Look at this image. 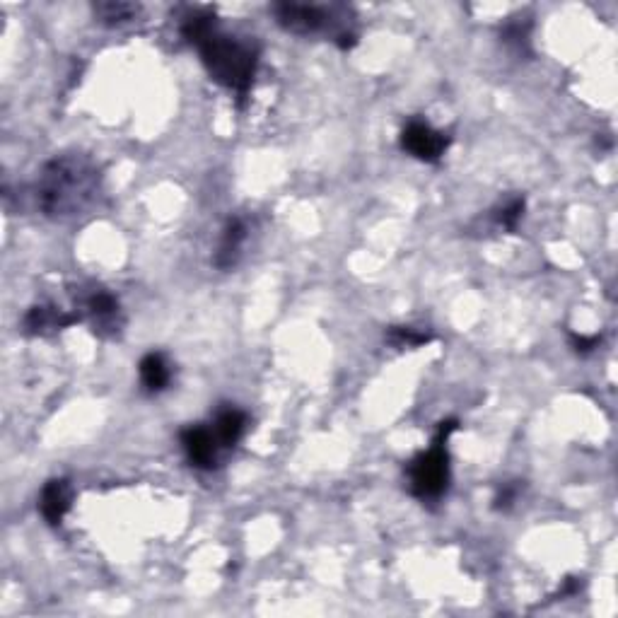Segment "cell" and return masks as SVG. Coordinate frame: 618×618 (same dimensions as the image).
Here are the masks:
<instances>
[{"mask_svg":"<svg viewBox=\"0 0 618 618\" xmlns=\"http://www.w3.org/2000/svg\"><path fill=\"white\" fill-rule=\"evenodd\" d=\"M80 319H83L80 312H68V309L54 305H34L22 319V329L29 336H44L49 331L68 329V326L78 324Z\"/></svg>","mask_w":618,"mask_h":618,"instance_id":"cell-8","label":"cell"},{"mask_svg":"<svg viewBox=\"0 0 618 618\" xmlns=\"http://www.w3.org/2000/svg\"><path fill=\"white\" fill-rule=\"evenodd\" d=\"M196 49L215 83L237 92L239 97L249 95L259 66V49L254 44L239 42L215 29L201 44H196Z\"/></svg>","mask_w":618,"mask_h":618,"instance_id":"cell-2","label":"cell"},{"mask_svg":"<svg viewBox=\"0 0 618 618\" xmlns=\"http://www.w3.org/2000/svg\"><path fill=\"white\" fill-rule=\"evenodd\" d=\"M387 341L396 348H418L433 341V334L428 331H418L413 326H392L387 334Z\"/></svg>","mask_w":618,"mask_h":618,"instance_id":"cell-15","label":"cell"},{"mask_svg":"<svg viewBox=\"0 0 618 618\" xmlns=\"http://www.w3.org/2000/svg\"><path fill=\"white\" fill-rule=\"evenodd\" d=\"M520 491H522V486L517 481L515 483H503V486L498 488V493H495V498H493L495 510H500V512L510 510V507L517 503V498H520Z\"/></svg>","mask_w":618,"mask_h":618,"instance_id":"cell-16","label":"cell"},{"mask_svg":"<svg viewBox=\"0 0 618 618\" xmlns=\"http://www.w3.org/2000/svg\"><path fill=\"white\" fill-rule=\"evenodd\" d=\"M102 194V174L92 157L66 153L51 157L39 169L34 184V201L42 215L51 220L80 218L90 211Z\"/></svg>","mask_w":618,"mask_h":618,"instance_id":"cell-1","label":"cell"},{"mask_svg":"<svg viewBox=\"0 0 618 618\" xmlns=\"http://www.w3.org/2000/svg\"><path fill=\"white\" fill-rule=\"evenodd\" d=\"M247 430V416L235 406H225L215 413L213 433L218 437L220 447H235Z\"/></svg>","mask_w":618,"mask_h":618,"instance_id":"cell-12","label":"cell"},{"mask_svg":"<svg viewBox=\"0 0 618 618\" xmlns=\"http://www.w3.org/2000/svg\"><path fill=\"white\" fill-rule=\"evenodd\" d=\"M73 483L68 478H51L49 483L42 488V498H39V510H42L44 520L51 527H58L63 522V517L68 515L73 505Z\"/></svg>","mask_w":618,"mask_h":618,"instance_id":"cell-9","label":"cell"},{"mask_svg":"<svg viewBox=\"0 0 618 618\" xmlns=\"http://www.w3.org/2000/svg\"><path fill=\"white\" fill-rule=\"evenodd\" d=\"M524 208H527V201H524L522 196H515V198H510V201H505L503 206L495 208V211L491 213V218L500 230L515 232L524 215Z\"/></svg>","mask_w":618,"mask_h":618,"instance_id":"cell-14","label":"cell"},{"mask_svg":"<svg viewBox=\"0 0 618 618\" xmlns=\"http://www.w3.org/2000/svg\"><path fill=\"white\" fill-rule=\"evenodd\" d=\"M457 430V421H442L437 425L430 450H425L408 464V481L411 493L423 503L440 500L450 486V454H447V440Z\"/></svg>","mask_w":618,"mask_h":618,"instance_id":"cell-3","label":"cell"},{"mask_svg":"<svg viewBox=\"0 0 618 618\" xmlns=\"http://www.w3.org/2000/svg\"><path fill=\"white\" fill-rule=\"evenodd\" d=\"M179 442H182V450L194 469L213 471L215 466H218V452L223 450V447H220L213 428L189 425V428H184L182 433H179Z\"/></svg>","mask_w":618,"mask_h":618,"instance_id":"cell-6","label":"cell"},{"mask_svg":"<svg viewBox=\"0 0 618 618\" xmlns=\"http://www.w3.org/2000/svg\"><path fill=\"white\" fill-rule=\"evenodd\" d=\"M503 39L507 44H515L517 51H522L529 42V27H522L520 22H512V25L505 27Z\"/></svg>","mask_w":618,"mask_h":618,"instance_id":"cell-17","label":"cell"},{"mask_svg":"<svg viewBox=\"0 0 618 618\" xmlns=\"http://www.w3.org/2000/svg\"><path fill=\"white\" fill-rule=\"evenodd\" d=\"M138 372H141V382L145 392L160 394L165 392L172 382V367H169L167 358L162 353H148L143 355L138 363Z\"/></svg>","mask_w":618,"mask_h":618,"instance_id":"cell-11","label":"cell"},{"mask_svg":"<svg viewBox=\"0 0 618 618\" xmlns=\"http://www.w3.org/2000/svg\"><path fill=\"white\" fill-rule=\"evenodd\" d=\"M83 314L90 317L95 331L102 336H116L121 326H124L119 300L109 290H92L83 300Z\"/></svg>","mask_w":618,"mask_h":618,"instance_id":"cell-7","label":"cell"},{"mask_svg":"<svg viewBox=\"0 0 618 618\" xmlns=\"http://www.w3.org/2000/svg\"><path fill=\"white\" fill-rule=\"evenodd\" d=\"M450 148V136L437 131L428 121H408L404 131H401V150L416 160L437 162Z\"/></svg>","mask_w":618,"mask_h":618,"instance_id":"cell-5","label":"cell"},{"mask_svg":"<svg viewBox=\"0 0 618 618\" xmlns=\"http://www.w3.org/2000/svg\"><path fill=\"white\" fill-rule=\"evenodd\" d=\"M92 10H95V17L102 25L119 27L136 20V15L141 13V5L124 3V0H107V3H97Z\"/></svg>","mask_w":618,"mask_h":618,"instance_id":"cell-13","label":"cell"},{"mask_svg":"<svg viewBox=\"0 0 618 618\" xmlns=\"http://www.w3.org/2000/svg\"><path fill=\"white\" fill-rule=\"evenodd\" d=\"M273 17L285 32L297 34V37H309V34L326 32L331 25V10L319 8L309 3H276L271 8Z\"/></svg>","mask_w":618,"mask_h":618,"instance_id":"cell-4","label":"cell"},{"mask_svg":"<svg viewBox=\"0 0 618 618\" xmlns=\"http://www.w3.org/2000/svg\"><path fill=\"white\" fill-rule=\"evenodd\" d=\"M244 242H247V225L242 218H230L220 232L218 247L213 254V266L220 271H230L237 266L239 256H242Z\"/></svg>","mask_w":618,"mask_h":618,"instance_id":"cell-10","label":"cell"},{"mask_svg":"<svg viewBox=\"0 0 618 618\" xmlns=\"http://www.w3.org/2000/svg\"><path fill=\"white\" fill-rule=\"evenodd\" d=\"M570 343L577 353H592L594 348H599L602 338L599 336H585V334H570Z\"/></svg>","mask_w":618,"mask_h":618,"instance_id":"cell-18","label":"cell"}]
</instances>
